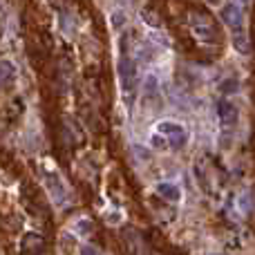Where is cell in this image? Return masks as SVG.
I'll list each match as a JSON object with an SVG mask.
<instances>
[{
  "mask_svg": "<svg viewBox=\"0 0 255 255\" xmlns=\"http://www.w3.org/2000/svg\"><path fill=\"white\" fill-rule=\"evenodd\" d=\"M220 92L226 94V97H229V94L240 92V81H238V79H224V81L220 83Z\"/></svg>",
  "mask_w": 255,
  "mask_h": 255,
  "instance_id": "8fae6325",
  "label": "cell"
},
{
  "mask_svg": "<svg viewBox=\"0 0 255 255\" xmlns=\"http://www.w3.org/2000/svg\"><path fill=\"white\" fill-rule=\"evenodd\" d=\"M208 255H217V253H208Z\"/></svg>",
  "mask_w": 255,
  "mask_h": 255,
  "instance_id": "e0dca14e",
  "label": "cell"
},
{
  "mask_svg": "<svg viewBox=\"0 0 255 255\" xmlns=\"http://www.w3.org/2000/svg\"><path fill=\"white\" fill-rule=\"evenodd\" d=\"M233 47L238 49L240 54H249L251 52V43H249V36H247V31L244 29H240V31H233Z\"/></svg>",
  "mask_w": 255,
  "mask_h": 255,
  "instance_id": "ba28073f",
  "label": "cell"
},
{
  "mask_svg": "<svg viewBox=\"0 0 255 255\" xmlns=\"http://www.w3.org/2000/svg\"><path fill=\"white\" fill-rule=\"evenodd\" d=\"M117 72H119V83H121L124 94L134 92V88H136V63H134V58L126 52V49L121 52V56H119Z\"/></svg>",
  "mask_w": 255,
  "mask_h": 255,
  "instance_id": "6da1fadb",
  "label": "cell"
},
{
  "mask_svg": "<svg viewBox=\"0 0 255 255\" xmlns=\"http://www.w3.org/2000/svg\"><path fill=\"white\" fill-rule=\"evenodd\" d=\"M190 27H193V34L197 36L202 43H217V29L215 22L211 20L204 13H190Z\"/></svg>",
  "mask_w": 255,
  "mask_h": 255,
  "instance_id": "3957f363",
  "label": "cell"
},
{
  "mask_svg": "<svg viewBox=\"0 0 255 255\" xmlns=\"http://www.w3.org/2000/svg\"><path fill=\"white\" fill-rule=\"evenodd\" d=\"M126 22H128V16H126V11H121V9H117V11H112V16H110V25H112V29H124L126 27Z\"/></svg>",
  "mask_w": 255,
  "mask_h": 255,
  "instance_id": "30bf717a",
  "label": "cell"
},
{
  "mask_svg": "<svg viewBox=\"0 0 255 255\" xmlns=\"http://www.w3.org/2000/svg\"><path fill=\"white\" fill-rule=\"evenodd\" d=\"M154 193L170 204L181 202V188L177 184H172V181H159V184L154 186Z\"/></svg>",
  "mask_w": 255,
  "mask_h": 255,
  "instance_id": "52a82bcc",
  "label": "cell"
},
{
  "mask_svg": "<svg viewBox=\"0 0 255 255\" xmlns=\"http://www.w3.org/2000/svg\"><path fill=\"white\" fill-rule=\"evenodd\" d=\"M217 117H220L222 130L231 132L240 124V110H238V106H235L233 101H229V99H224V101L217 103Z\"/></svg>",
  "mask_w": 255,
  "mask_h": 255,
  "instance_id": "5b68a950",
  "label": "cell"
},
{
  "mask_svg": "<svg viewBox=\"0 0 255 255\" xmlns=\"http://www.w3.org/2000/svg\"><path fill=\"white\" fill-rule=\"evenodd\" d=\"M238 2H240V4H249V2H251V0H238Z\"/></svg>",
  "mask_w": 255,
  "mask_h": 255,
  "instance_id": "2e32d148",
  "label": "cell"
},
{
  "mask_svg": "<svg viewBox=\"0 0 255 255\" xmlns=\"http://www.w3.org/2000/svg\"><path fill=\"white\" fill-rule=\"evenodd\" d=\"M16 76V65L11 61H0V83Z\"/></svg>",
  "mask_w": 255,
  "mask_h": 255,
  "instance_id": "9c48e42d",
  "label": "cell"
},
{
  "mask_svg": "<svg viewBox=\"0 0 255 255\" xmlns=\"http://www.w3.org/2000/svg\"><path fill=\"white\" fill-rule=\"evenodd\" d=\"M208 4H220V0H208Z\"/></svg>",
  "mask_w": 255,
  "mask_h": 255,
  "instance_id": "9a60e30c",
  "label": "cell"
},
{
  "mask_svg": "<svg viewBox=\"0 0 255 255\" xmlns=\"http://www.w3.org/2000/svg\"><path fill=\"white\" fill-rule=\"evenodd\" d=\"M79 255H103V253L97 251L94 247H90V244H83V247H81V251H79Z\"/></svg>",
  "mask_w": 255,
  "mask_h": 255,
  "instance_id": "5bb4252c",
  "label": "cell"
},
{
  "mask_svg": "<svg viewBox=\"0 0 255 255\" xmlns=\"http://www.w3.org/2000/svg\"><path fill=\"white\" fill-rule=\"evenodd\" d=\"M45 186H47V190H49V195H52L54 202L65 204L67 188H65V184L61 181V177H58L56 172H45Z\"/></svg>",
  "mask_w": 255,
  "mask_h": 255,
  "instance_id": "8992f818",
  "label": "cell"
},
{
  "mask_svg": "<svg viewBox=\"0 0 255 255\" xmlns=\"http://www.w3.org/2000/svg\"><path fill=\"white\" fill-rule=\"evenodd\" d=\"M157 132L166 136L168 148H172V150L184 148L186 141H188V132H186V128L181 124H177V121H159Z\"/></svg>",
  "mask_w": 255,
  "mask_h": 255,
  "instance_id": "7a4b0ae2",
  "label": "cell"
},
{
  "mask_svg": "<svg viewBox=\"0 0 255 255\" xmlns=\"http://www.w3.org/2000/svg\"><path fill=\"white\" fill-rule=\"evenodd\" d=\"M220 18H222V22L231 29V34L244 29V11L238 2H226L220 11Z\"/></svg>",
  "mask_w": 255,
  "mask_h": 255,
  "instance_id": "277c9868",
  "label": "cell"
},
{
  "mask_svg": "<svg viewBox=\"0 0 255 255\" xmlns=\"http://www.w3.org/2000/svg\"><path fill=\"white\" fill-rule=\"evenodd\" d=\"M143 88H145V94H152V92H157L159 90V79L154 74H148L145 76V83H143Z\"/></svg>",
  "mask_w": 255,
  "mask_h": 255,
  "instance_id": "7c38bea8",
  "label": "cell"
},
{
  "mask_svg": "<svg viewBox=\"0 0 255 255\" xmlns=\"http://www.w3.org/2000/svg\"><path fill=\"white\" fill-rule=\"evenodd\" d=\"M150 145H152L154 150H163V148H168V139L163 134H152V139H150Z\"/></svg>",
  "mask_w": 255,
  "mask_h": 255,
  "instance_id": "4fadbf2b",
  "label": "cell"
}]
</instances>
